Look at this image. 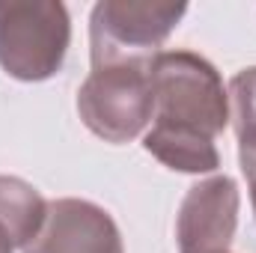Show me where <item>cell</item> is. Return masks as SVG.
I'll use <instances>...</instances> for the list:
<instances>
[{"label":"cell","instance_id":"obj_1","mask_svg":"<svg viewBox=\"0 0 256 253\" xmlns=\"http://www.w3.org/2000/svg\"><path fill=\"white\" fill-rule=\"evenodd\" d=\"M152 98L143 149L176 173H214V140L230 126V92L218 68L194 51H161L152 63Z\"/></svg>","mask_w":256,"mask_h":253},{"label":"cell","instance_id":"obj_2","mask_svg":"<svg viewBox=\"0 0 256 253\" xmlns=\"http://www.w3.org/2000/svg\"><path fill=\"white\" fill-rule=\"evenodd\" d=\"M68 9L54 0H0V68L24 84L54 78L68 54Z\"/></svg>","mask_w":256,"mask_h":253},{"label":"cell","instance_id":"obj_3","mask_svg":"<svg viewBox=\"0 0 256 253\" xmlns=\"http://www.w3.org/2000/svg\"><path fill=\"white\" fill-rule=\"evenodd\" d=\"M185 3H143V0H102L90 15L92 66L137 63L152 66L167 36L185 18Z\"/></svg>","mask_w":256,"mask_h":253},{"label":"cell","instance_id":"obj_4","mask_svg":"<svg viewBox=\"0 0 256 253\" xmlns=\"http://www.w3.org/2000/svg\"><path fill=\"white\" fill-rule=\"evenodd\" d=\"M152 66H92L78 90V114L84 126L114 146L140 137L152 122Z\"/></svg>","mask_w":256,"mask_h":253},{"label":"cell","instance_id":"obj_5","mask_svg":"<svg viewBox=\"0 0 256 253\" xmlns=\"http://www.w3.org/2000/svg\"><path fill=\"white\" fill-rule=\"evenodd\" d=\"M242 196L230 176H212L188 190L176 220L179 253H224L238 226Z\"/></svg>","mask_w":256,"mask_h":253},{"label":"cell","instance_id":"obj_6","mask_svg":"<svg viewBox=\"0 0 256 253\" xmlns=\"http://www.w3.org/2000/svg\"><path fill=\"white\" fill-rule=\"evenodd\" d=\"M24 253H126L116 220L96 202L63 196L48 202V218Z\"/></svg>","mask_w":256,"mask_h":253},{"label":"cell","instance_id":"obj_7","mask_svg":"<svg viewBox=\"0 0 256 253\" xmlns=\"http://www.w3.org/2000/svg\"><path fill=\"white\" fill-rule=\"evenodd\" d=\"M48 218V202L30 182L18 176H0V230L15 248H27Z\"/></svg>","mask_w":256,"mask_h":253},{"label":"cell","instance_id":"obj_8","mask_svg":"<svg viewBox=\"0 0 256 253\" xmlns=\"http://www.w3.org/2000/svg\"><path fill=\"white\" fill-rule=\"evenodd\" d=\"M230 120L236 122L238 149H256V66L238 72L230 80Z\"/></svg>","mask_w":256,"mask_h":253},{"label":"cell","instance_id":"obj_9","mask_svg":"<svg viewBox=\"0 0 256 253\" xmlns=\"http://www.w3.org/2000/svg\"><path fill=\"white\" fill-rule=\"evenodd\" d=\"M238 158H242V170H244L250 200H254V212H256V149H238Z\"/></svg>","mask_w":256,"mask_h":253},{"label":"cell","instance_id":"obj_10","mask_svg":"<svg viewBox=\"0 0 256 253\" xmlns=\"http://www.w3.org/2000/svg\"><path fill=\"white\" fill-rule=\"evenodd\" d=\"M0 253H15V244L9 242V236L0 230Z\"/></svg>","mask_w":256,"mask_h":253},{"label":"cell","instance_id":"obj_11","mask_svg":"<svg viewBox=\"0 0 256 253\" xmlns=\"http://www.w3.org/2000/svg\"><path fill=\"white\" fill-rule=\"evenodd\" d=\"M224 253H230V250H224Z\"/></svg>","mask_w":256,"mask_h":253}]
</instances>
